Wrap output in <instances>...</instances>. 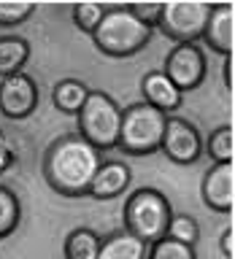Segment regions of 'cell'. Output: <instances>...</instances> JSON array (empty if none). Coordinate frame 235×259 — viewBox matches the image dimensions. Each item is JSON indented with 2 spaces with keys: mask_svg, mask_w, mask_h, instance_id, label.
Wrapping results in <instances>:
<instances>
[{
  "mask_svg": "<svg viewBox=\"0 0 235 259\" xmlns=\"http://www.w3.org/2000/svg\"><path fill=\"white\" fill-rule=\"evenodd\" d=\"M100 165L103 154L79 133H70L49 143L44 154V178L62 197H87Z\"/></svg>",
  "mask_w": 235,
  "mask_h": 259,
  "instance_id": "obj_1",
  "label": "cell"
},
{
  "mask_svg": "<svg viewBox=\"0 0 235 259\" xmlns=\"http://www.w3.org/2000/svg\"><path fill=\"white\" fill-rule=\"evenodd\" d=\"M97 52L108 57H133L149 46L151 27L141 22L127 6H105L100 24L92 32Z\"/></svg>",
  "mask_w": 235,
  "mask_h": 259,
  "instance_id": "obj_2",
  "label": "cell"
},
{
  "mask_svg": "<svg viewBox=\"0 0 235 259\" xmlns=\"http://www.w3.org/2000/svg\"><path fill=\"white\" fill-rule=\"evenodd\" d=\"M170 216H173V208H170L168 197L154 186L135 189L125 202V230L133 238L143 240L146 246L165 238Z\"/></svg>",
  "mask_w": 235,
  "mask_h": 259,
  "instance_id": "obj_3",
  "label": "cell"
},
{
  "mask_svg": "<svg viewBox=\"0 0 235 259\" xmlns=\"http://www.w3.org/2000/svg\"><path fill=\"white\" fill-rule=\"evenodd\" d=\"M165 121H168V113L151 108L143 100L127 105L122 111L116 149H122L125 154H133V157H146V154L160 151Z\"/></svg>",
  "mask_w": 235,
  "mask_h": 259,
  "instance_id": "obj_4",
  "label": "cell"
},
{
  "mask_svg": "<svg viewBox=\"0 0 235 259\" xmlns=\"http://www.w3.org/2000/svg\"><path fill=\"white\" fill-rule=\"evenodd\" d=\"M76 116H79V135L87 143H92L97 151L116 149L122 108L111 95L100 92V89H89L87 100Z\"/></svg>",
  "mask_w": 235,
  "mask_h": 259,
  "instance_id": "obj_5",
  "label": "cell"
},
{
  "mask_svg": "<svg viewBox=\"0 0 235 259\" xmlns=\"http://www.w3.org/2000/svg\"><path fill=\"white\" fill-rule=\"evenodd\" d=\"M208 11L211 3H203V0H170L160 6L154 24L176 44H194L198 38H203Z\"/></svg>",
  "mask_w": 235,
  "mask_h": 259,
  "instance_id": "obj_6",
  "label": "cell"
},
{
  "mask_svg": "<svg viewBox=\"0 0 235 259\" xmlns=\"http://www.w3.org/2000/svg\"><path fill=\"white\" fill-rule=\"evenodd\" d=\"M162 73L170 78L178 92H192L203 84L206 78V54H203L200 46L194 44H178L173 46V52L165 57V65H162Z\"/></svg>",
  "mask_w": 235,
  "mask_h": 259,
  "instance_id": "obj_7",
  "label": "cell"
},
{
  "mask_svg": "<svg viewBox=\"0 0 235 259\" xmlns=\"http://www.w3.org/2000/svg\"><path fill=\"white\" fill-rule=\"evenodd\" d=\"M160 151H165V157L176 165H192L203 154V138L192 121L181 116H168Z\"/></svg>",
  "mask_w": 235,
  "mask_h": 259,
  "instance_id": "obj_8",
  "label": "cell"
},
{
  "mask_svg": "<svg viewBox=\"0 0 235 259\" xmlns=\"http://www.w3.org/2000/svg\"><path fill=\"white\" fill-rule=\"evenodd\" d=\"M38 108V84L27 73L0 78V113L6 119H27Z\"/></svg>",
  "mask_w": 235,
  "mask_h": 259,
  "instance_id": "obj_9",
  "label": "cell"
},
{
  "mask_svg": "<svg viewBox=\"0 0 235 259\" xmlns=\"http://www.w3.org/2000/svg\"><path fill=\"white\" fill-rule=\"evenodd\" d=\"M203 202L216 213H232L235 205V167L232 162H216L206 170L200 184Z\"/></svg>",
  "mask_w": 235,
  "mask_h": 259,
  "instance_id": "obj_10",
  "label": "cell"
},
{
  "mask_svg": "<svg viewBox=\"0 0 235 259\" xmlns=\"http://www.w3.org/2000/svg\"><path fill=\"white\" fill-rule=\"evenodd\" d=\"M235 8L232 3H214L208 11V22L203 30V40L208 44L211 52L222 54V57H232L235 49Z\"/></svg>",
  "mask_w": 235,
  "mask_h": 259,
  "instance_id": "obj_11",
  "label": "cell"
},
{
  "mask_svg": "<svg viewBox=\"0 0 235 259\" xmlns=\"http://www.w3.org/2000/svg\"><path fill=\"white\" fill-rule=\"evenodd\" d=\"M130 167L119 159H111V162H103L97 167V173L89 184V192L87 197H95V200H113L119 197L122 192L130 186Z\"/></svg>",
  "mask_w": 235,
  "mask_h": 259,
  "instance_id": "obj_12",
  "label": "cell"
},
{
  "mask_svg": "<svg viewBox=\"0 0 235 259\" xmlns=\"http://www.w3.org/2000/svg\"><path fill=\"white\" fill-rule=\"evenodd\" d=\"M141 95H143V103H149L151 108H157L162 113L178 111L181 108V100H184V95L170 84V78L162 70L146 73L141 81Z\"/></svg>",
  "mask_w": 235,
  "mask_h": 259,
  "instance_id": "obj_13",
  "label": "cell"
},
{
  "mask_svg": "<svg viewBox=\"0 0 235 259\" xmlns=\"http://www.w3.org/2000/svg\"><path fill=\"white\" fill-rule=\"evenodd\" d=\"M146 243L133 238L127 230H116L100 240L97 259H146Z\"/></svg>",
  "mask_w": 235,
  "mask_h": 259,
  "instance_id": "obj_14",
  "label": "cell"
},
{
  "mask_svg": "<svg viewBox=\"0 0 235 259\" xmlns=\"http://www.w3.org/2000/svg\"><path fill=\"white\" fill-rule=\"evenodd\" d=\"M87 95H89V87L84 84V81L62 78V81H57L54 89H52V103L57 105V111L76 116V113L81 111V105H84V100H87Z\"/></svg>",
  "mask_w": 235,
  "mask_h": 259,
  "instance_id": "obj_15",
  "label": "cell"
},
{
  "mask_svg": "<svg viewBox=\"0 0 235 259\" xmlns=\"http://www.w3.org/2000/svg\"><path fill=\"white\" fill-rule=\"evenodd\" d=\"M30 60V44L19 35H0V78L22 73Z\"/></svg>",
  "mask_w": 235,
  "mask_h": 259,
  "instance_id": "obj_16",
  "label": "cell"
},
{
  "mask_svg": "<svg viewBox=\"0 0 235 259\" xmlns=\"http://www.w3.org/2000/svg\"><path fill=\"white\" fill-rule=\"evenodd\" d=\"M100 235L89 227H76L65 238V259H97L100 251Z\"/></svg>",
  "mask_w": 235,
  "mask_h": 259,
  "instance_id": "obj_17",
  "label": "cell"
},
{
  "mask_svg": "<svg viewBox=\"0 0 235 259\" xmlns=\"http://www.w3.org/2000/svg\"><path fill=\"white\" fill-rule=\"evenodd\" d=\"M22 222V205L19 197L14 194V189L0 184V240L14 235V230Z\"/></svg>",
  "mask_w": 235,
  "mask_h": 259,
  "instance_id": "obj_18",
  "label": "cell"
},
{
  "mask_svg": "<svg viewBox=\"0 0 235 259\" xmlns=\"http://www.w3.org/2000/svg\"><path fill=\"white\" fill-rule=\"evenodd\" d=\"M206 149H208V157L214 159V165H216V162H232V157H235L232 127H230V124H222V127H216L214 133L208 135V143H206Z\"/></svg>",
  "mask_w": 235,
  "mask_h": 259,
  "instance_id": "obj_19",
  "label": "cell"
},
{
  "mask_svg": "<svg viewBox=\"0 0 235 259\" xmlns=\"http://www.w3.org/2000/svg\"><path fill=\"white\" fill-rule=\"evenodd\" d=\"M146 259H198V254H194V246L162 238V240H154L146 248Z\"/></svg>",
  "mask_w": 235,
  "mask_h": 259,
  "instance_id": "obj_20",
  "label": "cell"
},
{
  "mask_svg": "<svg viewBox=\"0 0 235 259\" xmlns=\"http://www.w3.org/2000/svg\"><path fill=\"white\" fill-rule=\"evenodd\" d=\"M165 238L178 240V243H186V246H194V243H198V238H200V227H198V222H194L192 216L173 213V216H170V224H168Z\"/></svg>",
  "mask_w": 235,
  "mask_h": 259,
  "instance_id": "obj_21",
  "label": "cell"
},
{
  "mask_svg": "<svg viewBox=\"0 0 235 259\" xmlns=\"http://www.w3.org/2000/svg\"><path fill=\"white\" fill-rule=\"evenodd\" d=\"M35 14V3L30 0H0V27H16Z\"/></svg>",
  "mask_w": 235,
  "mask_h": 259,
  "instance_id": "obj_22",
  "label": "cell"
},
{
  "mask_svg": "<svg viewBox=\"0 0 235 259\" xmlns=\"http://www.w3.org/2000/svg\"><path fill=\"white\" fill-rule=\"evenodd\" d=\"M103 14H105L103 3H76L73 6V22H76V27L84 30L87 35L95 32V27L103 19Z\"/></svg>",
  "mask_w": 235,
  "mask_h": 259,
  "instance_id": "obj_23",
  "label": "cell"
},
{
  "mask_svg": "<svg viewBox=\"0 0 235 259\" xmlns=\"http://www.w3.org/2000/svg\"><path fill=\"white\" fill-rule=\"evenodd\" d=\"M160 6H162V3H130L127 8H130V11H133L141 22H146L149 27H154L157 14H160Z\"/></svg>",
  "mask_w": 235,
  "mask_h": 259,
  "instance_id": "obj_24",
  "label": "cell"
},
{
  "mask_svg": "<svg viewBox=\"0 0 235 259\" xmlns=\"http://www.w3.org/2000/svg\"><path fill=\"white\" fill-rule=\"evenodd\" d=\"M16 165V151L14 146L8 143V138L3 135V130H0V176L6 173V170H11Z\"/></svg>",
  "mask_w": 235,
  "mask_h": 259,
  "instance_id": "obj_25",
  "label": "cell"
},
{
  "mask_svg": "<svg viewBox=\"0 0 235 259\" xmlns=\"http://www.w3.org/2000/svg\"><path fill=\"white\" fill-rule=\"evenodd\" d=\"M232 238H235V232H232V224H230V227L222 232V238H219V248H222V254H224L227 259H232Z\"/></svg>",
  "mask_w": 235,
  "mask_h": 259,
  "instance_id": "obj_26",
  "label": "cell"
},
{
  "mask_svg": "<svg viewBox=\"0 0 235 259\" xmlns=\"http://www.w3.org/2000/svg\"><path fill=\"white\" fill-rule=\"evenodd\" d=\"M222 76H224V89H232V57H224Z\"/></svg>",
  "mask_w": 235,
  "mask_h": 259,
  "instance_id": "obj_27",
  "label": "cell"
}]
</instances>
